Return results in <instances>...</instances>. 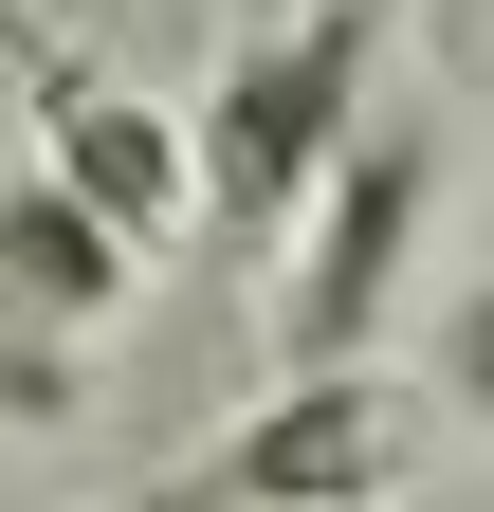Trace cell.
Returning a JSON list of instances; mask_svg holds the SVG:
<instances>
[{
    "instance_id": "obj_3",
    "label": "cell",
    "mask_w": 494,
    "mask_h": 512,
    "mask_svg": "<svg viewBox=\"0 0 494 512\" xmlns=\"http://www.w3.org/2000/svg\"><path fill=\"white\" fill-rule=\"evenodd\" d=\"M421 220H440V110H366V147L330 165V202H312L293 384H312V366H366V330H385V293H403V256H421Z\"/></svg>"
},
{
    "instance_id": "obj_4",
    "label": "cell",
    "mask_w": 494,
    "mask_h": 512,
    "mask_svg": "<svg viewBox=\"0 0 494 512\" xmlns=\"http://www.w3.org/2000/svg\"><path fill=\"white\" fill-rule=\"evenodd\" d=\"M129 275H147V256L110 238L55 165H19V183H0V293H19L37 330H92V311H129Z\"/></svg>"
},
{
    "instance_id": "obj_1",
    "label": "cell",
    "mask_w": 494,
    "mask_h": 512,
    "mask_svg": "<svg viewBox=\"0 0 494 512\" xmlns=\"http://www.w3.org/2000/svg\"><path fill=\"white\" fill-rule=\"evenodd\" d=\"M183 128H202V220L220 238L312 220L330 165L366 147V0H330V19H293V37H238L220 92L183 110Z\"/></svg>"
},
{
    "instance_id": "obj_5",
    "label": "cell",
    "mask_w": 494,
    "mask_h": 512,
    "mask_svg": "<svg viewBox=\"0 0 494 512\" xmlns=\"http://www.w3.org/2000/svg\"><path fill=\"white\" fill-rule=\"evenodd\" d=\"M421 384H440L458 421H494V275H476V293L440 311V366H421Z\"/></svg>"
},
{
    "instance_id": "obj_6",
    "label": "cell",
    "mask_w": 494,
    "mask_h": 512,
    "mask_svg": "<svg viewBox=\"0 0 494 512\" xmlns=\"http://www.w3.org/2000/svg\"><path fill=\"white\" fill-rule=\"evenodd\" d=\"M421 55H440L458 110H494V0H421Z\"/></svg>"
},
{
    "instance_id": "obj_2",
    "label": "cell",
    "mask_w": 494,
    "mask_h": 512,
    "mask_svg": "<svg viewBox=\"0 0 494 512\" xmlns=\"http://www.w3.org/2000/svg\"><path fill=\"white\" fill-rule=\"evenodd\" d=\"M421 439H440V384H403V366H312V384H275L238 439H202L183 476L110 494V512H366V494L421 476Z\"/></svg>"
}]
</instances>
